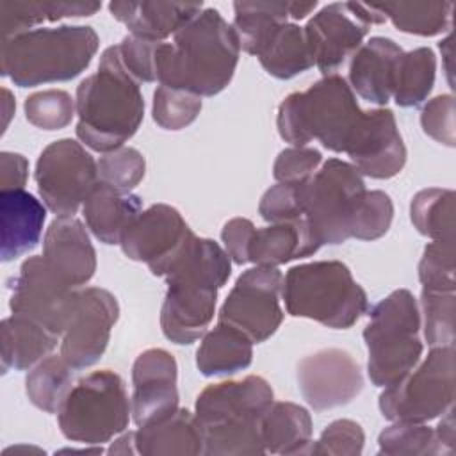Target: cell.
I'll return each instance as SVG.
<instances>
[{"label":"cell","mask_w":456,"mask_h":456,"mask_svg":"<svg viewBox=\"0 0 456 456\" xmlns=\"http://www.w3.org/2000/svg\"><path fill=\"white\" fill-rule=\"evenodd\" d=\"M232 274V258L212 239L185 240L169 262L164 278L167 290L160 308V328L167 340L189 346L205 335L210 326L217 290Z\"/></svg>","instance_id":"cell-1"},{"label":"cell","mask_w":456,"mask_h":456,"mask_svg":"<svg viewBox=\"0 0 456 456\" xmlns=\"http://www.w3.org/2000/svg\"><path fill=\"white\" fill-rule=\"evenodd\" d=\"M240 43L217 9L207 7L155 52L157 82L196 96H214L233 78Z\"/></svg>","instance_id":"cell-2"},{"label":"cell","mask_w":456,"mask_h":456,"mask_svg":"<svg viewBox=\"0 0 456 456\" xmlns=\"http://www.w3.org/2000/svg\"><path fill=\"white\" fill-rule=\"evenodd\" d=\"M75 107L77 137L91 150L109 153L134 137L142 123L144 100L118 45L105 48L98 69L78 84Z\"/></svg>","instance_id":"cell-3"},{"label":"cell","mask_w":456,"mask_h":456,"mask_svg":"<svg viewBox=\"0 0 456 456\" xmlns=\"http://www.w3.org/2000/svg\"><path fill=\"white\" fill-rule=\"evenodd\" d=\"M273 401L271 385L255 374L203 388L194 404L203 454H265L262 417Z\"/></svg>","instance_id":"cell-4"},{"label":"cell","mask_w":456,"mask_h":456,"mask_svg":"<svg viewBox=\"0 0 456 456\" xmlns=\"http://www.w3.org/2000/svg\"><path fill=\"white\" fill-rule=\"evenodd\" d=\"M100 37L87 25L32 28L2 39L0 69L18 87L78 77L98 52Z\"/></svg>","instance_id":"cell-5"},{"label":"cell","mask_w":456,"mask_h":456,"mask_svg":"<svg viewBox=\"0 0 456 456\" xmlns=\"http://www.w3.org/2000/svg\"><path fill=\"white\" fill-rule=\"evenodd\" d=\"M363 110L344 77L326 75L306 91L290 93L278 107L276 128L292 146H306L314 139L326 150L346 153Z\"/></svg>","instance_id":"cell-6"},{"label":"cell","mask_w":456,"mask_h":456,"mask_svg":"<svg viewBox=\"0 0 456 456\" xmlns=\"http://www.w3.org/2000/svg\"><path fill=\"white\" fill-rule=\"evenodd\" d=\"M287 314L333 330L351 328L369 308V299L349 267L338 260L294 265L283 276Z\"/></svg>","instance_id":"cell-7"},{"label":"cell","mask_w":456,"mask_h":456,"mask_svg":"<svg viewBox=\"0 0 456 456\" xmlns=\"http://www.w3.org/2000/svg\"><path fill=\"white\" fill-rule=\"evenodd\" d=\"M363 330L367 374L372 385L387 388L404 378L422 356L419 303L408 289H397L369 310Z\"/></svg>","instance_id":"cell-8"},{"label":"cell","mask_w":456,"mask_h":456,"mask_svg":"<svg viewBox=\"0 0 456 456\" xmlns=\"http://www.w3.org/2000/svg\"><path fill=\"white\" fill-rule=\"evenodd\" d=\"M130 413L125 381L114 370L102 369L71 387L57 411V422L68 440L102 445L128 428Z\"/></svg>","instance_id":"cell-9"},{"label":"cell","mask_w":456,"mask_h":456,"mask_svg":"<svg viewBox=\"0 0 456 456\" xmlns=\"http://www.w3.org/2000/svg\"><path fill=\"white\" fill-rule=\"evenodd\" d=\"M454 346L431 347L428 356L379 394V410L390 422H429L452 406Z\"/></svg>","instance_id":"cell-10"},{"label":"cell","mask_w":456,"mask_h":456,"mask_svg":"<svg viewBox=\"0 0 456 456\" xmlns=\"http://www.w3.org/2000/svg\"><path fill=\"white\" fill-rule=\"evenodd\" d=\"M365 191L363 175L340 159H328L301 183L303 214L321 246L351 239V221Z\"/></svg>","instance_id":"cell-11"},{"label":"cell","mask_w":456,"mask_h":456,"mask_svg":"<svg viewBox=\"0 0 456 456\" xmlns=\"http://www.w3.org/2000/svg\"><path fill=\"white\" fill-rule=\"evenodd\" d=\"M37 192L57 217L73 216L98 183V162L69 137L50 142L36 162Z\"/></svg>","instance_id":"cell-12"},{"label":"cell","mask_w":456,"mask_h":456,"mask_svg":"<svg viewBox=\"0 0 456 456\" xmlns=\"http://www.w3.org/2000/svg\"><path fill=\"white\" fill-rule=\"evenodd\" d=\"M383 21L385 16L374 4L335 2L324 5L303 27L314 66L324 77L333 75L363 45L369 27Z\"/></svg>","instance_id":"cell-13"},{"label":"cell","mask_w":456,"mask_h":456,"mask_svg":"<svg viewBox=\"0 0 456 456\" xmlns=\"http://www.w3.org/2000/svg\"><path fill=\"white\" fill-rule=\"evenodd\" d=\"M281 290L283 274L278 267L255 265L244 271L219 308V322L240 330L253 344L267 340L283 321Z\"/></svg>","instance_id":"cell-14"},{"label":"cell","mask_w":456,"mask_h":456,"mask_svg":"<svg viewBox=\"0 0 456 456\" xmlns=\"http://www.w3.org/2000/svg\"><path fill=\"white\" fill-rule=\"evenodd\" d=\"M9 308L25 315L57 337H62L78 290L66 283L41 256H28L11 280Z\"/></svg>","instance_id":"cell-15"},{"label":"cell","mask_w":456,"mask_h":456,"mask_svg":"<svg viewBox=\"0 0 456 456\" xmlns=\"http://www.w3.org/2000/svg\"><path fill=\"white\" fill-rule=\"evenodd\" d=\"M118 317L119 305L112 292L102 287L80 289L62 333L61 356L75 370L94 365L109 346L110 331Z\"/></svg>","instance_id":"cell-16"},{"label":"cell","mask_w":456,"mask_h":456,"mask_svg":"<svg viewBox=\"0 0 456 456\" xmlns=\"http://www.w3.org/2000/svg\"><path fill=\"white\" fill-rule=\"evenodd\" d=\"M296 379L303 399L317 411L344 406L363 388L360 363L338 347L319 349L301 358Z\"/></svg>","instance_id":"cell-17"},{"label":"cell","mask_w":456,"mask_h":456,"mask_svg":"<svg viewBox=\"0 0 456 456\" xmlns=\"http://www.w3.org/2000/svg\"><path fill=\"white\" fill-rule=\"evenodd\" d=\"M192 235L182 214L166 203L142 210L123 233L119 246L134 262H144L153 276H164L166 267Z\"/></svg>","instance_id":"cell-18"},{"label":"cell","mask_w":456,"mask_h":456,"mask_svg":"<svg viewBox=\"0 0 456 456\" xmlns=\"http://www.w3.org/2000/svg\"><path fill=\"white\" fill-rule=\"evenodd\" d=\"M351 164L365 176L387 180L406 164V146L390 109L367 110L347 148Z\"/></svg>","instance_id":"cell-19"},{"label":"cell","mask_w":456,"mask_h":456,"mask_svg":"<svg viewBox=\"0 0 456 456\" xmlns=\"http://www.w3.org/2000/svg\"><path fill=\"white\" fill-rule=\"evenodd\" d=\"M178 365L160 347L142 351L132 365V419L137 426L157 422L178 408Z\"/></svg>","instance_id":"cell-20"},{"label":"cell","mask_w":456,"mask_h":456,"mask_svg":"<svg viewBox=\"0 0 456 456\" xmlns=\"http://www.w3.org/2000/svg\"><path fill=\"white\" fill-rule=\"evenodd\" d=\"M43 258L71 287L86 285L96 271V251L82 221L55 217L45 232Z\"/></svg>","instance_id":"cell-21"},{"label":"cell","mask_w":456,"mask_h":456,"mask_svg":"<svg viewBox=\"0 0 456 456\" xmlns=\"http://www.w3.org/2000/svg\"><path fill=\"white\" fill-rule=\"evenodd\" d=\"M403 53L404 50L394 39L370 37L351 55L349 87L374 105H387L394 93L397 64Z\"/></svg>","instance_id":"cell-22"},{"label":"cell","mask_w":456,"mask_h":456,"mask_svg":"<svg viewBox=\"0 0 456 456\" xmlns=\"http://www.w3.org/2000/svg\"><path fill=\"white\" fill-rule=\"evenodd\" d=\"M46 207L27 191H0V256L11 262L32 251L41 239Z\"/></svg>","instance_id":"cell-23"},{"label":"cell","mask_w":456,"mask_h":456,"mask_svg":"<svg viewBox=\"0 0 456 456\" xmlns=\"http://www.w3.org/2000/svg\"><path fill=\"white\" fill-rule=\"evenodd\" d=\"M109 11L132 36L160 43L196 18L203 5L201 2H110Z\"/></svg>","instance_id":"cell-24"},{"label":"cell","mask_w":456,"mask_h":456,"mask_svg":"<svg viewBox=\"0 0 456 456\" xmlns=\"http://www.w3.org/2000/svg\"><path fill=\"white\" fill-rule=\"evenodd\" d=\"M82 212L86 226L100 242L119 244L126 228L142 212V203L137 194L98 180L87 194Z\"/></svg>","instance_id":"cell-25"},{"label":"cell","mask_w":456,"mask_h":456,"mask_svg":"<svg viewBox=\"0 0 456 456\" xmlns=\"http://www.w3.org/2000/svg\"><path fill=\"white\" fill-rule=\"evenodd\" d=\"M319 248L321 242L303 216L294 221L271 223L269 226L256 228L249 242L248 258L255 265L278 267L297 258H306L317 253Z\"/></svg>","instance_id":"cell-26"},{"label":"cell","mask_w":456,"mask_h":456,"mask_svg":"<svg viewBox=\"0 0 456 456\" xmlns=\"http://www.w3.org/2000/svg\"><path fill=\"white\" fill-rule=\"evenodd\" d=\"M317 2H235L233 4V30L239 37L240 50L249 55L258 53L271 32L292 20H303L312 14Z\"/></svg>","instance_id":"cell-27"},{"label":"cell","mask_w":456,"mask_h":456,"mask_svg":"<svg viewBox=\"0 0 456 456\" xmlns=\"http://www.w3.org/2000/svg\"><path fill=\"white\" fill-rule=\"evenodd\" d=\"M135 449L142 456L203 454V435L196 415L185 408H176L157 422L139 426Z\"/></svg>","instance_id":"cell-28"},{"label":"cell","mask_w":456,"mask_h":456,"mask_svg":"<svg viewBox=\"0 0 456 456\" xmlns=\"http://www.w3.org/2000/svg\"><path fill=\"white\" fill-rule=\"evenodd\" d=\"M2 372L9 369L27 370L48 356L57 346V335L39 322L12 314L0 324Z\"/></svg>","instance_id":"cell-29"},{"label":"cell","mask_w":456,"mask_h":456,"mask_svg":"<svg viewBox=\"0 0 456 456\" xmlns=\"http://www.w3.org/2000/svg\"><path fill=\"white\" fill-rule=\"evenodd\" d=\"M253 342L240 330L217 322L205 331L196 351V367L203 376H232L251 365Z\"/></svg>","instance_id":"cell-30"},{"label":"cell","mask_w":456,"mask_h":456,"mask_svg":"<svg viewBox=\"0 0 456 456\" xmlns=\"http://www.w3.org/2000/svg\"><path fill=\"white\" fill-rule=\"evenodd\" d=\"M262 442L271 454H310L312 417L306 408L278 401L262 417Z\"/></svg>","instance_id":"cell-31"},{"label":"cell","mask_w":456,"mask_h":456,"mask_svg":"<svg viewBox=\"0 0 456 456\" xmlns=\"http://www.w3.org/2000/svg\"><path fill=\"white\" fill-rule=\"evenodd\" d=\"M262 68L274 78L289 80L314 66L305 28L285 21L280 23L256 53Z\"/></svg>","instance_id":"cell-32"},{"label":"cell","mask_w":456,"mask_h":456,"mask_svg":"<svg viewBox=\"0 0 456 456\" xmlns=\"http://www.w3.org/2000/svg\"><path fill=\"white\" fill-rule=\"evenodd\" d=\"M102 9L98 2H0V32L2 39L32 30L43 21L62 18L93 16Z\"/></svg>","instance_id":"cell-33"},{"label":"cell","mask_w":456,"mask_h":456,"mask_svg":"<svg viewBox=\"0 0 456 456\" xmlns=\"http://www.w3.org/2000/svg\"><path fill=\"white\" fill-rule=\"evenodd\" d=\"M73 370L61 353L45 356L25 378L28 401L46 413H57L73 387Z\"/></svg>","instance_id":"cell-34"},{"label":"cell","mask_w":456,"mask_h":456,"mask_svg":"<svg viewBox=\"0 0 456 456\" xmlns=\"http://www.w3.org/2000/svg\"><path fill=\"white\" fill-rule=\"evenodd\" d=\"M394 27L406 34L436 36L451 28L452 2H385L374 4Z\"/></svg>","instance_id":"cell-35"},{"label":"cell","mask_w":456,"mask_h":456,"mask_svg":"<svg viewBox=\"0 0 456 456\" xmlns=\"http://www.w3.org/2000/svg\"><path fill=\"white\" fill-rule=\"evenodd\" d=\"M436 75V55L431 48L420 46L411 52H404L397 64L394 100L399 107L422 105L433 86Z\"/></svg>","instance_id":"cell-36"},{"label":"cell","mask_w":456,"mask_h":456,"mask_svg":"<svg viewBox=\"0 0 456 456\" xmlns=\"http://www.w3.org/2000/svg\"><path fill=\"white\" fill-rule=\"evenodd\" d=\"M454 191L428 187L410 203V219L419 233L431 240H454Z\"/></svg>","instance_id":"cell-37"},{"label":"cell","mask_w":456,"mask_h":456,"mask_svg":"<svg viewBox=\"0 0 456 456\" xmlns=\"http://www.w3.org/2000/svg\"><path fill=\"white\" fill-rule=\"evenodd\" d=\"M378 445L387 456H451L426 422H394L379 433Z\"/></svg>","instance_id":"cell-38"},{"label":"cell","mask_w":456,"mask_h":456,"mask_svg":"<svg viewBox=\"0 0 456 456\" xmlns=\"http://www.w3.org/2000/svg\"><path fill=\"white\" fill-rule=\"evenodd\" d=\"M454 292L422 289L420 324L429 347L454 346Z\"/></svg>","instance_id":"cell-39"},{"label":"cell","mask_w":456,"mask_h":456,"mask_svg":"<svg viewBox=\"0 0 456 456\" xmlns=\"http://www.w3.org/2000/svg\"><path fill=\"white\" fill-rule=\"evenodd\" d=\"M201 112V98L175 87L159 86L153 93L151 116L164 130H182L189 126Z\"/></svg>","instance_id":"cell-40"},{"label":"cell","mask_w":456,"mask_h":456,"mask_svg":"<svg viewBox=\"0 0 456 456\" xmlns=\"http://www.w3.org/2000/svg\"><path fill=\"white\" fill-rule=\"evenodd\" d=\"M23 109L27 121L43 130H61L68 126L77 112L75 100L62 89L37 91L27 96Z\"/></svg>","instance_id":"cell-41"},{"label":"cell","mask_w":456,"mask_h":456,"mask_svg":"<svg viewBox=\"0 0 456 456\" xmlns=\"http://www.w3.org/2000/svg\"><path fill=\"white\" fill-rule=\"evenodd\" d=\"M394 219V203L383 191H365L351 221V237L376 240L383 237Z\"/></svg>","instance_id":"cell-42"},{"label":"cell","mask_w":456,"mask_h":456,"mask_svg":"<svg viewBox=\"0 0 456 456\" xmlns=\"http://www.w3.org/2000/svg\"><path fill=\"white\" fill-rule=\"evenodd\" d=\"M422 289L454 292V240H431L419 262Z\"/></svg>","instance_id":"cell-43"},{"label":"cell","mask_w":456,"mask_h":456,"mask_svg":"<svg viewBox=\"0 0 456 456\" xmlns=\"http://www.w3.org/2000/svg\"><path fill=\"white\" fill-rule=\"evenodd\" d=\"M146 160L142 153L130 146H121L103 153L98 160V180L112 187L130 191L144 178Z\"/></svg>","instance_id":"cell-44"},{"label":"cell","mask_w":456,"mask_h":456,"mask_svg":"<svg viewBox=\"0 0 456 456\" xmlns=\"http://www.w3.org/2000/svg\"><path fill=\"white\" fill-rule=\"evenodd\" d=\"M365 433L362 426L351 419H338L328 424L319 440L312 442L310 454L358 456L363 451Z\"/></svg>","instance_id":"cell-45"},{"label":"cell","mask_w":456,"mask_h":456,"mask_svg":"<svg viewBox=\"0 0 456 456\" xmlns=\"http://www.w3.org/2000/svg\"><path fill=\"white\" fill-rule=\"evenodd\" d=\"M322 155L315 148L308 146H290L278 153L273 176L280 183H305L321 166Z\"/></svg>","instance_id":"cell-46"},{"label":"cell","mask_w":456,"mask_h":456,"mask_svg":"<svg viewBox=\"0 0 456 456\" xmlns=\"http://www.w3.org/2000/svg\"><path fill=\"white\" fill-rule=\"evenodd\" d=\"M258 214L267 223L294 221L303 217L301 183H276L269 187L258 203Z\"/></svg>","instance_id":"cell-47"},{"label":"cell","mask_w":456,"mask_h":456,"mask_svg":"<svg viewBox=\"0 0 456 456\" xmlns=\"http://www.w3.org/2000/svg\"><path fill=\"white\" fill-rule=\"evenodd\" d=\"M456 103L452 94H438L429 100L420 114V125L426 135L449 148L456 142V125H454Z\"/></svg>","instance_id":"cell-48"},{"label":"cell","mask_w":456,"mask_h":456,"mask_svg":"<svg viewBox=\"0 0 456 456\" xmlns=\"http://www.w3.org/2000/svg\"><path fill=\"white\" fill-rule=\"evenodd\" d=\"M157 45H159L157 41L141 39L132 34L125 36L121 39V43L118 45L121 61H123L126 71L137 82H155L157 80V71H155Z\"/></svg>","instance_id":"cell-49"},{"label":"cell","mask_w":456,"mask_h":456,"mask_svg":"<svg viewBox=\"0 0 456 456\" xmlns=\"http://www.w3.org/2000/svg\"><path fill=\"white\" fill-rule=\"evenodd\" d=\"M255 230V224L246 217H233L224 223L221 230V240L224 244L226 253L235 264L242 265L249 262L248 251Z\"/></svg>","instance_id":"cell-50"},{"label":"cell","mask_w":456,"mask_h":456,"mask_svg":"<svg viewBox=\"0 0 456 456\" xmlns=\"http://www.w3.org/2000/svg\"><path fill=\"white\" fill-rule=\"evenodd\" d=\"M0 191H21L28 176V160L14 151L0 153Z\"/></svg>","instance_id":"cell-51"},{"label":"cell","mask_w":456,"mask_h":456,"mask_svg":"<svg viewBox=\"0 0 456 456\" xmlns=\"http://www.w3.org/2000/svg\"><path fill=\"white\" fill-rule=\"evenodd\" d=\"M435 433H436L438 440L442 442V445L452 456L454 454V410H452V406L445 413H442V420L435 428Z\"/></svg>","instance_id":"cell-52"},{"label":"cell","mask_w":456,"mask_h":456,"mask_svg":"<svg viewBox=\"0 0 456 456\" xmlns=\"http://www.w3.org/2000/svg\"><path fill=\"white\" fill-rule=\"evenodd\" d=\"M109 454H137L135 449V431H128L118 436L109 447Z\"/></svg>","instance_id":"cell-53"},{"label":"cell","mask_w":456,"mask_h":456,"mask_svg":"<svg viewBox=\"0 0 456 456\" xmlns=\"http://www.w3.org/2000/svg\"><path fill=\"white\" fill-rule=\"evenodd\" d=\"M2 94H4V130L7 128V125H9V119H11V116H12V112H14V100H12V96H11V91L9 89H2Z\"/></svg>","instance_id":"cell-54"}]
</instances>
